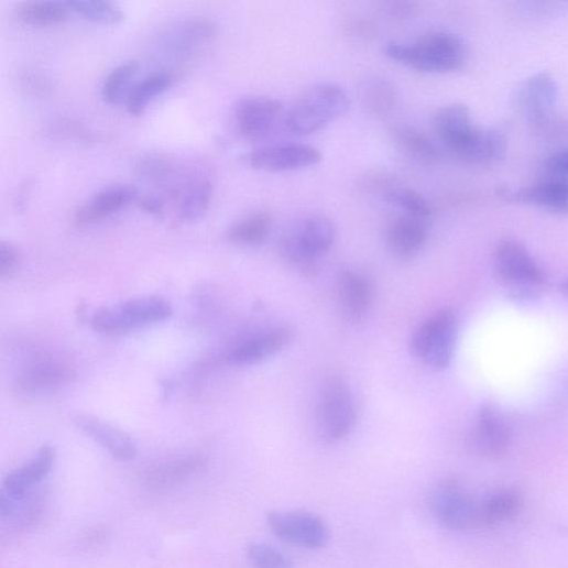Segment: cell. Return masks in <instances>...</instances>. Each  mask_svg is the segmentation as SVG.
<instances>
[{
  "instance_id": "6da1fadb",
  "label": "cell",
  "mask_w": 568,
  "mask_h": 568,
  "mask_svg": "<svg viewBox=\"0 0 568 568\" xmlns=\"http://www.w3.org/2000/svg\"><path fill=\"white\" fill-rule=\"evenodd\" d=\"M435 127L446 149L463 161L489 162L505 152L503 133L477 125L470 109L462 103L443 108L436 116Z\"/></svg>"
},
{
  "instance_id": "7a4b0ae2",
  "label": "cell",
  "mask_w": 568,
  "mask_h": 568,
  "mask_svg": "<svg viewBox=\"0 0 568 568\" xmlns=\"http://www.w3.org/2000/svg\"><path fill=\"white\" fill-rule=\"evenodd\" d=\"M384 53L398 64L432 74L457 72L467 57L462 40L445 31L430 32L412 43H389Z\"/></svg>"
},
{
  "instance_id": "3957f363",
  "label": "cell",
  "mask_w": 568,
  "mask_h": 568,
  "mask_svg": "<svg viewBox=\"0 0 568 568\" xmlns=\"http://www.w3.org/2000/svg\"><path fill=\"white\" fill-rule=\"evenodd\" d=\"M336 240L334 222L324 215L305 217L291 226L278 241L280 255L293 269L313 276L319 270V260Z\"/></svg>"
},
{
  "instance_id": "277c9868",
  "label": "cell",
  "mask_w": 568,
  "mask_h": 568,
  "mask_svg": "<svg viewBox=\"0 0 568 568\" xmlns=\"http://www.w3.org/2000/svg\"><path fill=\"white\" fill-rule=\"evenodd\" d=\"M350 108V98L339 85H316L292 105L284 117V124L293 133H315L343 116Z\"/></svg>"
},
{
  "instance_id": "5b68a950",
  "label": "cell",
  "mask_w": 568,
  "mask_h": 568,
  "mask_svg": "<svg viewBox=\"0 0 568 568\" xmlns=\"http://www.w3.org/2000/svg\"><path fill=\"white\" fill-rule=\"evenodd\" d=\"M459 324L451 310H441L425 320L413 334L411 351L416 359L434 369H447L454 359Z\"/></svg>"
},
{
  "instance_id": "8992f818",
  "label": "cell",
  "mask_w": 568,
  "mask_h": 568,
  "mask_svg": "<svg viewBox=\"0 0 568 568\" xmlns=\"http://www.w3.org/2000/svg\"><path fill=\"white\" fill-rule=\"evenodd\" d=\"M357 405L349 384L330 376L321 386L318 398V424L321 439L328 445L343 441L354 428Z\"/></svg>"
},
{
  "instance_id": "52a82bcc",
  "label": "cell",
  "mask_w": 568,
  "mask_h": 568,
  "mask_svg": "<svg viewBox=\"0 0 568 568\" xmlns=\"http://www.w3.org/2000/svg\"><path fill=\"white\" fill-rule=\"evenodd\" d=\"M172 315L171 304L161 297L136 298L98 310L91 319V327L100 334H123L165 321Z\"/></svg>"
},
{
  "instance_id": "ba28073f",
  "label": "cell",
  "mask_w": 568,
  "mask_h": 568,
  "mask_svg": "<svg viewBox=\"0 0 568 568\" xmlns=\"http://www.w3.org/2000/svg\"><path fill=\"white\" fill-rule=\"evenodd\" d=\"M266 523L277 538L305 549H323L330 539L325 520L310 511H273Z\"/></svg>"
},
{
  "instance_id": "9c48e42d",
  "label": "cell",
  "mask_w": 568,
  "mask_h": 568,
  "mask_svg": "<svg viewBox=\"0 0 568 568\" xmlns=\"http://www.w3.org/2000/svg\"><path fill=\"white\" fill-rule=\"evenodd\" d=\"M430 507L447 529L466 532L480 525L479 502L455 480L438 484L432 493Z\"/></svg>"
},
{
  "instance_id": "30bf717a",
  "label": "cell",
  "mask_w": 568,
  "mask_h": 568,
  "mask_svg": "<svg viewBox=\"0 0 568 568\" xmlns=\"http://www.w3.org/2000/svg\"><path fill=\"white\" fill-rule=\"evenodd\" d=\"M499 276L515 297H528L543 282V273L528 251L517 241L504 240L494 253Z\"/></svg>"
},
{
  "instance_id": "8fae6325",
  "label": "cell",
  "mask_w": 568,
  "mask_h": 568,
  "mask_svg": "<svg viewBox=\"0 0 568 568\" xmlns=\"http://www.w3.org/2000/svg\"><path fill=\"white\" fill-rule=\"evenodd\" d=\"M323 154L319 150L298 142L276 144L256 149L247 156V163L256 171L267 173H288L319 164Z\"/></svg>"
},
{
  "instance_id": "7c38bea8",
  "label": "cell",
  "mask_w": 568,
  "mask_h": 568,
  "mask_svg": "<svg viewBox=\"0 0 568 568\" xmlns=\"http://www.w3.org/2000/svg\"><path fill=\"white\" fill-rule=\"evenodd\" d=\"M286 117L282 103L270 97L252 96L239 100L234 107V119L240 134L250 141L269 136L280 120Z\"/></svg>"
},
{
  "instance_id": "4fadbf2b",
  "label": "cell",
  "mask_w": 568,
  "mask_h": 568,
  "mask_svg": "<svg viewBox=\"0 0 568 568\" xmlns=\"http://www.w3.org/2000/svg\"><path fill=\"white\" fill-rule=\"evenodd\" d=\"M558 98V86L548 73L526 78L516 92V105L529 121L540 123L551 114Z\"/></svg>"
},
{
  "instance_id": "5bb4252c",
  "label": "cell",
  "mask_w": 568,
  "mask_h": 568,
  "mask_svg": "<svg viewBox=\"0 0 568 568\" xmlns=\"http://www.w3.org/2000/svg\"><path fill=\"white\" fill-rule=\"evenodd\" d=\"M338 293L345 317L353 324L363 323L374 301L371 280L361 272L343 269L338 277Z\"/></svg>"
},
{
  "instance_id": "9a60e30c",
  "label": "cell",
  "mask_w": 568,
  "mask_h": 568,
  "mask_svg": "<svg viewBox=\"0 0 568 568\" xmlns=\"http://www.w3.org/2000/svg\"><path fill=\"white\" fill-rule=\"evenodd\" d=\"M55 459V450L48 446L43 447L29 463L7 476L0 495L14 502L26 500L35 487L51 473Z\"/></svg>"
},
{
  "instance_id": "2e32d148",
  "label": "cell",
  "mask_w": 568,
  "mask_h": 568,
  "mask_svg": "<svg viewBox=\"0 0 568 568\" xmlns=\"http://www.w3.org/2000/svg\"><path fill=\"white\" fill-rule=\"evenodd\" d=\"M79 430L102 447L109 455L121 462H129L136 457L133 441L111 424L91 414H77L73 417Z\"/></svg>"
},
{
  "instance_id": "e0dca14e",
  "label": "cell",
  "mask_w": 568,
  "mask_h": 568,
  "mask_svg": "<svg viewBox=\"0 0 568 568\" xmlns=\"http://www.w3.org/2000/svg\"><path fill=\"white\" fill-rule=\"evenodd\" d=\"M294 331L290 327H276L250 338L236 347L228 357L234 367H247L266 360L287 348L294 340Z\"/></svg>"
},
{
  "instance_id": "ac0fdd59",
  "label": "cell",
  "mask_w": 568,
  "mask_h": 568,
  "mask_svg": "<svg viewBox=\"0 0 568 568\" xmlns=\"http://www.w3.org/2000/svg\"><path fill=\"white\" fill-rule=\"evenodd\" d=\"M429 219L402 214L389 226L387 242L392 252L401 259H411L428 242Z\"/></svg>"
},
{
  "instance_id": "d6986e66",
  "label": "cell",
  "mask_w": 568,
  "mask_h": 568,
  "mask_svg": "<svg viewBox=\"0 0 568 568\" xmlns=\"http://www.w3.org/2000/svg\"><path fill=\"white\" fill-rule=\"evenodd\" d=\"M138 196V190L131 186L118 185L103 189L77 209L75 223L78 227L97 223L136 200Z\"/></svg>"
},
{
  "instance_id": "ffe728a7",
  "label": "cell",
  "mask_w": 568,
  "mask_h": 568,
  "mask_svg": "<svg viewBox=\"0 0 568 568\" xmlns=\"http://www.w3.org/2000/svg\"><path fill=\"white\" fill-rule=\"evenodd\" d=\"M474 445L489 458L503 456L511 445V430L504 417L493 407L483 406L478 415Z\"/></svg>"
},
{
  "instance_id": "44dd1931",
  "label": "cell",
  "mask_w": 568,
  "mask_h": 568,
  "mask_svg": "<svg viewBox=\"0 0 568 568\" xmlns=\"http://www.w3.org/2000/svg\"><path fill=\"white\" fill-rule=\"evenodd\" d=\"M72 376L73 371L67 364L43 360L26 368L20 375L18 385L28 393H42L64 386Z\"/></svg>"
},
{
  "instance_id": "7402d4cb",
  "label": "cell",
  "mask_w": 568,
  "mask_h": 568,
  "mask_svg": "<svg viewBox=\"0 0 568 568\" xmlns=\"http://www.w3.org/2000/svg\"><path fill=\"white\" fill-rule=\"evenodd\" d=\"M178 214L182 220H199L208 210L212 197V186L208 178L199 175L189 177L181 188H176Z\"/></svg>"
},
{
  "instance_id": "603a6c76",
  "label": "cell",
  "mask_w": 568,
  "mask_h": 568,
  "mask_svg": "<svg viewBox=\"0 0 568 568\" xmlns=\"http://www.w3.org/2000/svg\"><path fill=\"white\" fill-rule=\"evenodd\" d=\"M521 493L511 488L499 489L479 502L480 524L498 526L514 520L521 512Z\"/></svg>"
},
{
  "instance_id": "cb8c5ba5",
  "label": "cell",
  "mask_w": 568,
  "mask_h": 568,
  "mask_svg": "<svg viewBox=\"0 0 568 568\" xmlns=\"http://www.w3.org/2000/svg\"><path fill=\"white\" fill-rule=\"evenodd\" d=\"M516 198L554 214H568V179L551 177L521 190Z\"/></svg>"
},
{
  "instance_id": "d4e9b609",
  "label": "cell",
  "mask_w": 568,
  "mask_h": 568,
  "mask_svg": "<svg viewBox=\"0 0 568 568\" xmlns=\"http://www.w3.org/2000/svg\"><path fill=\"white\" fill-rule=\"evenodd\" d=\"M396 148L409 159L423 163H433L441 157L435 142L414 127L402 124L391 131Z\"/></svg>"
},
{
  "instance_id": "484cf974",
  "label": "cell",
  "mask_w": 568,
  "mask_h": 568,
  "mask_svg": "<svg viewBox=\"0 0 568 568\" xmlns=\"http://www.w3.org/2000/svg\"><path fill=\"white\" fill-rule=\"evenodd\" d=\"M206 462L200 455L167 461L149 471L146 481L153 488L174 485L204 469Z\"/></svg>"
},
{
  "instance_id": "4316f807",
  "label": "cell",
  "mask_w": 568,
  "mask_h": 568,
  "mask_svg": "<svg viewBox=\"0 0 568 568\" xmlns=\"http://www.w3.org/2000/svg\"><path fill=\"white\" fill-rule=\"evenodd\" d=\"M272 227V216L265 211H258L232 225L227 231V238L234 244L258 247L269 238Z\"/></svg>"
},
{
  "instance_id": "83f0119b",
  "label": "cell",
  "mask_w": 568,
  "mask_h": 568,
  "mask_svg": "<svg viewBox=\"0 0 568 568\" xmlns=\"http://www.w3.org/2000/svg\"><path fill=\"white\" fill-rule=\"evenodd\" d=\"M173 84V77L167 73H155L131 87L127 98V110L132 116L145 111L149 105Z\"/></svg>"
},
{
  "instance_id": "f1b7e54d",
  "label": "cell",
  "mask_w": 568,
  "mask_h": 568,
  "mask_svg": "<svg viewBox=\"0 0 568 568\" xmlns=\"http://www.w3.org/2000/svg\"><path fill=\"white\" fill-rule=\"evenodd\" d=\"M69 9L66 3L24 2L17 7V18L26 25L46 28L65 22Z\"/></svg>"
},
{
  "instance_id": "f546056e",
  "label": "cell",
  "mask_w": 568,
  "mask_h": 568,
  "mask_svg": "<svg viewBox=\"0 0 568 568\" xmlns=\"http://www.w3.org/2000/svg\"><path fill=\"white\" fill-rule=\"evenodd\" d=\"M216 35V28L209 21H190L179 26L171 36L173 44L170 47L184 57L193 55L209 43Z\"/></svg>"
},
{
  "instance_id": "4dcf8cb0",
  "label": "cell",
  "mask_w": 568,
  "mask_h": 568,
  "mask_svg": "<svg viewBox=\"0 0 568 568\" xmlns=\"http://www.w3.org/2000/svg\"><path fill=\"white\" fill-rule=\"evenodd\" d=\"M139 64L134 61L122 63L107 76L102 85V98L110 105H117L128 96L130 84L138 73Z\"/></svg>"
},
{
  "instance_id": "1f68e13d",
  "label": "cell",
  "mask_w": 568,
  "mask_h": 568,
  "mask_svg": "<svg viewBox=\"0 0 568 568\" xmlns=\"http://www.w3.org/2000/svg\"><path fill=\"white\" fill-rule=\"evenodd\" d=\"M68 9L88 21L102 24H119L124 20L123 12L114 4L102 0H72Z\"/></svg>"
},
{
  "instance_id": "d6a6232c",
  "label": "cell",
  "mask_w": 568,
  "mask_h": 568,
  "mask_svg": "<svg viewBox=\"0 0 568 568\" xmlns=\"http://www.w3.org/2000/svg\"><path fill=\"white\" fill-rule=\"evenodd\" d=\"M385 200L400 209L402 214L425 219L433 216V207L425 197L415 190L404 187H393L385 192Z\"/></svg>"
},
{
  "instance_id": "836d02e7",
  "label": "cell",
  "mask_w": 568,
  "mask_h": 568,
  "mask_svg": "<svg viewBox=\"0 0 568 568\" xmlns=\"http://www.w3.org/2000/svg\"><path fill=\"white\" fill-rule=\"evenodd\" d=\"M245 556L254 568H295L293 560L280 549L265 543H251Z\"/></svg>"
},
{
  "instance_id": "e575fe53",
  "label": "cell",
  "mask_w": 568,
  "mask_h": 568,
  "mask_svg": "<svg viewBox=\"0 0 568 568\" xmlns=\"http://www.w3.org/2000/svg\"><path fill=\"white\" fill-rule=\"evenodd\" d=\"M395 98L394 88L384 80H373L364 88V99L378 114L389 113L394 107Z\"/></svg>"
},
{
  "instance_id": "d590c367",
  "label": "cell",
  "mask_w": 568,
  "mask_h": 568,
  "mask_svg": "<svg viewBox=\"0 0 568 568\" xmlns=\"http://www.w3.org/2000/svg\"><path fill=\"white\" fill-rule=\"evenodd\" d=\"M136 170L142 178L162 187L171 183L175 171L170 162L161 157L141 161Z\"/></svg>"
},
{
  "instance_id": "8d00e7d4",
  "label": "cell",
  "mask_w": 568,
  "mask_h": 568,
  "mask_svg": "<svg viewBox=\"0 0 568 568\" xmlns=\"http://www.w3.org/2000/svg\"><path fill=\"white\" fill-rule=\"evenodd\" d=\"M20 262V255L18 250L8 242L0 244V274L2 276H9L13 274Z\"/></svg>"
},
{
  "instance_id": "74e56055",
  "label": "cell",
  "mask_w": 568,
  "mask_h": 568,
  "mask_svg": "<svg viewBox=\"0 0 568 568\" xmlns=\"http://www.w3.org/2000/svg\"><path fill=\"white\" fill-rule=\"evenodd\" d=\"M545 167L553 177L568 179V148L551 154Z\"/></svg>"
},
{
  "instance_id": "f35d334b",
  "label": "cell",
  "mask_w": 568,
  "mask_h": 568,
  "mask_svg": "<svg viewBox=\"0 0 568 568\" xmlns=\"http://www.w3.org/2000/svg\"><path fill=\"white\" fill-rule=\"evenodd\" d=\"M140 209L154 216H162L165 211V204L162 198L156 196H145L138 199Z\"/></svg>"
},
{
  "instance_id": "ab89813d",
  "label": "cell",
  "mask_w": 568,
  "mask_h": 568,
  "mask_svg": "<svg viewBox=\"0 0 568 568\" xmlns=\"http://www.w3.org/2000/svg\"><path fill=\"white\" fill-rule=\"evenodd\" d=\"M23 80L32 90L37 89L39 91L44 92L50 89L48 80H46V78L41 75H36L35 73L26 76Z\"/></svg>"
},
{
  "instance_id": "60d3db41",
  "label": "cell",
  "mask_w": 568,
  "mask_h": 568,
  "mask_svg": "<svg viewBox=\"0 0 568 568\" xmlns=\"http://www.w3.org/2000/svg\"><path fill=\"white\" fill-rule=\"evenodd\" d=\"M559 290L560 293L568 298V277L561 282Z\"/></svg>"
}]
</instances>
